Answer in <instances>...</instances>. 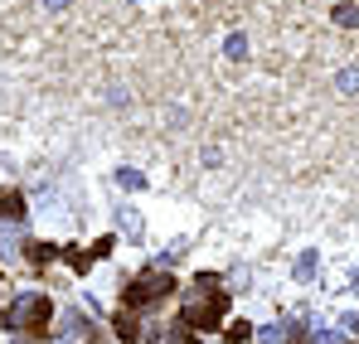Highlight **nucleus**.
Returning a JSON list of instances; mask_svg holds the SVG:
<instances>
[{
    "label": "nucleus",
    "instance_id": "f257e3e1",
    "mask_svg": "<svg viewBox=\"0 0 359 344\" xmlns=\"http://www.w3.org/2000/svg\"><path fill=\"white\" fill-rule=\"evenodd\" d=\"M229 315V291L219 287V277H194V291H189V301H184V325L189 330H219V320Z\"/></svg>",
    "mask_w": 359,
    "mask_h": 344
},
{
    "label": "nucleus",
    "instance_id": "f03ea898",
    "mask_svg": "<svg viewBox=\"0 0 359 344\" xmlns=\"http://www.w3.org/2000/svg\"><path fill=\"white\" fill-rule=\"evenodd\" d=\"M49 320H54V301H49V296H39V291L15 296V305H10V330L20 325V330H29V335H44Z\"/></svg>",
    "mask_w": 359,
    "mask_h": 344
},
{
    "label": "nucleus",
    "instance_id": "7ed1b4c3",
    "mask_svg": "<svg viewBox=\"0 0 359 344\" xmlns=\"http://www.w3.org/2000/svg\"><path fill=\"white\" fill-rule=\"evenodd\" d=\"M170 291H175V277H165V272H146V277L126 282L121 301H126V310H141V305H156V301H165Z\"/></svg>",
    "mask_w": 359,
    "mask_h": 344
},
{
    "label": "nucleus",
    "instance_id": "20e7f679",
    "mask_svg": "<svg viewBox=\"0 0 359 344\" xmlns=\"http://www.w3.org/2000/svg\"><path fill=\"white\" fill-rule=\"evenodd\" d=\"M112 325H117V340H126V344H136V340H141V320H136V310H121Z\"/></svg>",
    "mask_w": 359,
    "mask_h": 344
},
{
    "label": "nucleus",
    "instance_id": "39448f33",
    "mask_svg": "<svg viewBox=\"0 0 359 344\" xmlns=\"http://www.w3.org/2000/svg\"><path fill=\"white\" fill-rule=\"evenodd\" d=\"M184 330H189V325H184V320H175V325H161V330H151L146 340H151V344H184Z\"/></svg>",
    "mask_w": 359,
    "mask_h": 344
},
{
    "label": "nucleus",
    "instance_id": "423d86ee",
    "mask_svg": "<svg viewBox=\"0 0 359 344\" xmlns=\"http://www.w3.org/2000/svg\"><path fill=\"white\" fill-rule=\"evenodd\" d=\"M0 219H15L20 223L25 219V199L20 194H0Z\"/></svg>",
    "mask_w": 359,
    "mask_h": 344
},
{
    "label": "nucleus",
    "instance_id": "0eeeda50",
    "mask_svg": "<svg viewBox=\"0 0 359 344\" xmlns=\"http://www.w3.org/2000/svg\"><path fill=\"white\" fill-rule=\"evenodd\" d=\"M25 247H29L25 257H29V262H39V267H44V262H54V252H59V247H49V242H25Z\"/></svg>",
    "mask_w": 359,
    "mask_h": 344
},
{
    "label": "nucleus",
    "instance_id": "6e6552de",
    "mask_svg": "<svg viewBox=\"0 0 359 344\" xmlns=\"http://www.w3.org/2000/svg\"><path fill=\"white\" fill-rule=\"evenodd\" d=\"M248 335H252V330H248L243 320H238V325H229V344H243V340H248Z\"/></svg>",
    "mask_w": 359,
    "mask_h": 344
},
{
    "label": "nucleus",
    "instance_id": "1a4fd4ad",
    "mask_svg": "<svg viewBox=\"0 0 359 344\" xmlns=\"http://www.w3.org/2000/svg\"><path fill=\"white\" fill-rule=\"evenodd\" d=\"M112 247H117V242H112V238H97V242H93V257H107V252H112Z\"/></svg>",
    "mask_w": 359,
    "mask_h": 344
},
{
    "label": "nucleus",
    "instance_id": "9d476101",
    "mask_svg": "<svg viewBox=\"0 0 359 344\" xmlns=\"http://www.w3.org/2000/svg\"><path fill=\"white\" fill-rule=\"evenodd\" d=\"M15 252H20V247H15V238H10V233H0V257H15Z\"/></svg>",
    "mask_w": 359,
    "mask_h": 344
},
{
    "label": "nucleus",
    "instance_id": "9b49d317",
    "mask_svg": "<svg viewBox=\"0 0 359 344\" xmlns=\"http://www.w3.org/2000/svg\"><path fill=\"white\" fill-rule=\"evenodd\" d=\"M316 344H340V335H316Z\"/></svg>",
    "mask_w": 359,
    "mask_h": 344
},
{
    "label": "nucleus",
    "instance_id": "f8f14e48",
    "mask_svg": "<svg viewBox=\"0 0 359 344\" xmlns=\"http://www.w3.org/2000/svg\"><path fill=\"white\" fill-rule=\"evenodd\" d=\"M15 344H39V340H34V335H25V340H15Z\"/></svg>",
    "mask_w": 359,
    "mask_h": 344
}]
</instances>
